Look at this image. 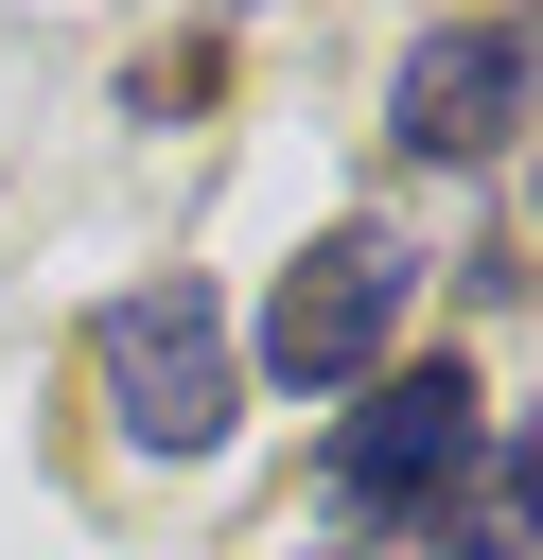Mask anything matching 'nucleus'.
<instances>
[{"label":"nucleus","instance_id":"obj_3","mask_svg":"<svg viewBox=\"0 0 543 560\" xmlns=\"http://www.w3.org/2000/svg\"><path fill=\"white\" fill-rule=\"evenodd\" d=\"M403 298H420V262H403L385 228H333V245L280 280V315H263V368H280L298 402H350V385H385V332H403Z\"/></svg>","mask_w":543,"mask_h":560},{"label":"nucleus","instance_id":"obj_1","mask_svg":"<svg viewBox=\"0 0 543 560\" xmlns=\"http://www.w3.org/2000/svg\"><path fill=\"white\" fill-rule=\"evenodd\" d=\"M88 368H105V402H123V438L140 455H210L245 402V332L210 315V280H140V298H105V332H88Z\"/></svg>","mask_w":543,"mask_h":560},{"label":"nucleus","instance_id":"obj_5","mask_svg":"<svg viewBox=\"0 0 543 560\" xmlns=\"http://www.w3.org/2000/svg\"><path fill=\"white\" fill-rule=\"evenodd\" d=\"M438 560H543V455H508L490 490H455V542Z\"/></svg>","mask_w":543,"mask_h":560},{"label":"nucleus","instance_id":"obj_2","mask_svg":"<svg viewBox=\"0 0 543 560\" xmlns=\"http://www.w3.org/2000/svg\"><path fill=\"white\" fill-rule=\"evenodd\" d=\"M473 438H490L473 368H385V385H350V420H333V508H350V525H420V508L473 472Z\"/></svg>","mask_w":543,"mask_h":560},{"label":"nucleus","instance_id":"obj_4","mask_svg":"<svg viewBox=\"0 0 543 560\" xmlns=\"http://www.w3.org/2000/svg\"><path fill=\"white\" fill-rule=\"evenodd\" d=\"M525 88H543V35H525V18H438V35L403 52L385 122H403V158H508V140H525Z\"/></svg>","mask_w":543,"mask_h":560}]
</instances>
